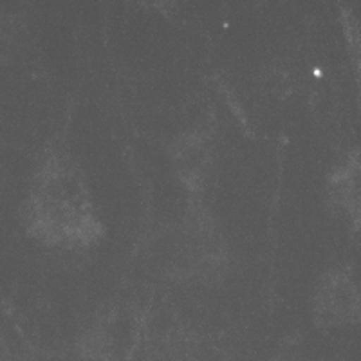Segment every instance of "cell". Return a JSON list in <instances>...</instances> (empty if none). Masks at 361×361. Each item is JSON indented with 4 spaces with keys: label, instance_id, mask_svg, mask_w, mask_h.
I'll return each mask as SVG.
<instances>
[{
    "label": "cell",
    "instance_id": "cell-1",
    "mask_svg": "<svg viewBox=\"0 0 361 361\" xmlns=\"http://www.w3.org/2000/svg\"><path fill=\"white\" fill-rule=\"evenodd\" d=\"M25 214L35 237L47 246L85 250L103 235L87 179L67 154H53L42 164Z\"/></svg>",
    "mask_w": 361,
    "mask_h": 361
},
{
    "label": "cell",
    "instance_id": "cell-2",
    "mask_svg": "<svg viewBox=\"0 0 361 361\" xmlns=\"http://www.w3.org/2000/svg\"><path fill=\"white\" fill-rule=\"evenodd\" d=\"M177 267L199 280L221 279L226 267V243L212 215L197 208L177 235Z\"/></svg>",
    "mask_w": 361,
    "mask_h": 361
},
{
    "label": "cell",
    "instance_id": "cell-3",
    "mask_svg": "<svg viewBox=\"0 0 361 361\" xmlns=\"http://www.w3.org/2000/svg\"><path fill=\"white\" fill-rule=\"evenodd\" d=\"M312 318L325 329L361 327V276L354 267L334 266L318 280Z\"/></svg>",
    "mask_w": 361,
    "mask_h": 361
},
{
    "label": "cell",
    "instance_id": "cell-4",
    "mask_svg": "<svg viewBox=\"0 0 361 361\" xmlns=\"http://www.w3.org/2000/svg\"><path fill=\"white\" fill-rule=\"evenodd\" d=\"M327 202L350 230H361V150L340 161L327 180Z\"/></svg>",
    "mask_w": 361,
    "mask_h": 361
},
{
    "label": "cell",
    "instance_id": "cell-5",
    "mask_svg": "<svg viewBox=\"0 0 361 361\" xmlns=\"http://www.w3.org/2000/svg\"><path fill=\"white\" fill-rule=\"evenodd\" d=\"M173 169L190 190L199 192L206 185L214 161V147L208 135L201 132L179 135L172 150Z\"/></svg>",
    "mask_w": 361,
    "mask_h": 361
},
{
    "label": "cell",
    "instance_id": "cell-6",
    "mask_svg": "<svg viewBox=\"0 0 361 361\" xmlns=\"http://www.w3.org/2000/svg\"><path fill=\"white\" fill-rule=\"evenodd\" d=\"M20 42V27L11 17H2L0 18V53L9 56L15 53V47Z\"/></svg>",
    "mask_w": 361,
    "mask_h": 361
}]
</instances>
